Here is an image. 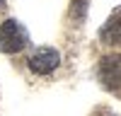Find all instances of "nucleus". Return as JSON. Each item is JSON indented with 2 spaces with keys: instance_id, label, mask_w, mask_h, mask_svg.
I'll return each mask as SVG.
<instances>
[{
  "instance_id": "4",
  "label": "nucleus",
  "mask_w": 121,
  "mask_h": 116,
  "mask_svg": "<svg viewBox=\"0 0 121 116\" xmlns=\"http://www.w3.org/2000/svg\"><path fill=\"white\" fill-rule=\"evenodd\" d=\"M0 7H3V0H0Z\"/></svg>"
},
{
  "instance_id": "3",
  "label": "nucleus",
  "mask_w": 121,
  "mask_h": 116,
  "mask_svg": "<svg viewBox=\"0 0 121 116\" xmlns=\"http://www.w3.org/2000/svg\"><path fill=\"white\" fill-rule=\"evenodd\" d=\"M99 80L109 90L121 87V56H104L99 63Z\"/></svg>"
},
{
  "instance_id": "2",
  "label": "nucleus",
  "mask_w": 121,
  "mask_h": 116,
  "mask_svg": "<svg viewBox=\"0 0 121 116\" xmlns=\"http://www.w3.org/2000/svg\"><path fill=\"white\" fill-rule=\"evenodd\" d=\"M58 65H60V53L51 46L36 48L32 53V58H29V70L36 75H51Z\"/></svg>"
},
{
  "instance_id": "1",
  "label": "nucleus",
  "mask_w": 121,
  "mask_h": 116,
  "mask_svg": "<svg viewBox=\"0 0 121 116\" xmlns=\"http://www.w3.org/2000/svg\"><path fill=\"white\" fill-rule=\"evenodd\" d=\"M27 44H29V34L22 22L5 19L0 24V51L3 53H19Z\"/></svg>"
}]
</instances>
